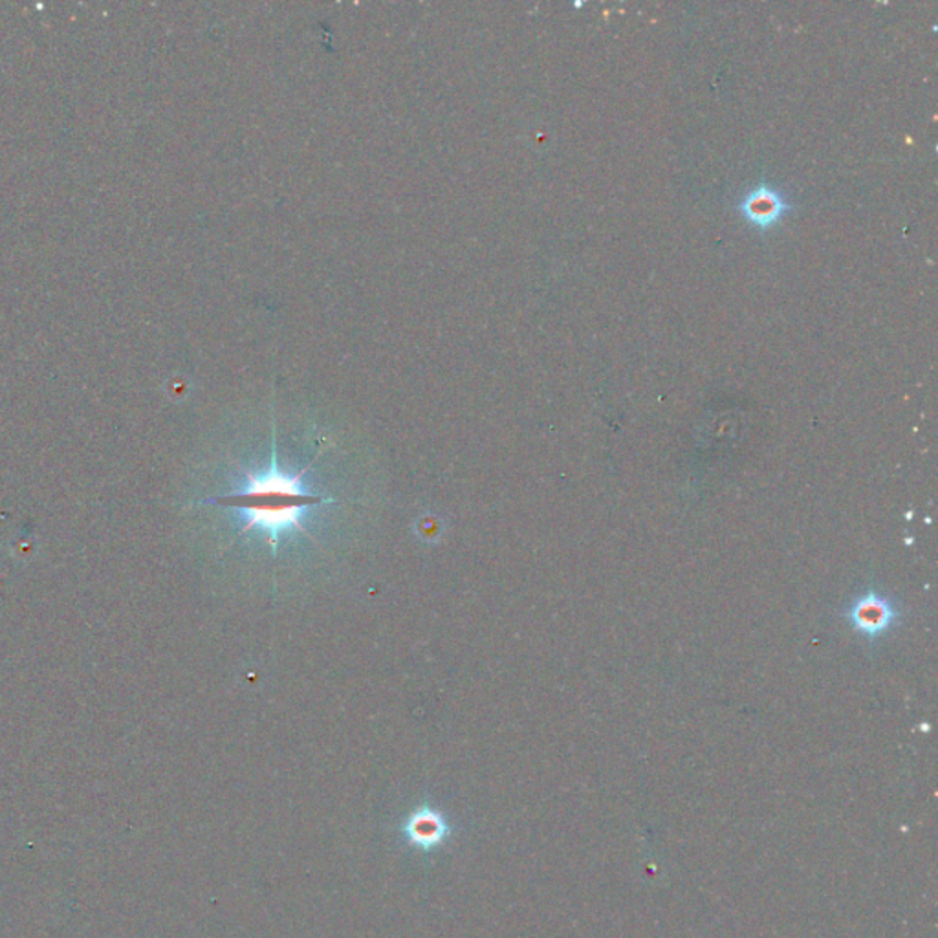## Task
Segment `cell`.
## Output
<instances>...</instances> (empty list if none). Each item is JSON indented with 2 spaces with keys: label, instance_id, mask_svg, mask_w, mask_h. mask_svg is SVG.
<instances>
[{
  "label": "cell",
  "instance_id": "cell-3",
  "mask_svg": "<svg viewBox=\"0 0 938 938\" xmlns=\"http://www.w3.org/2000/svg\"><path fill=\"white\" fill-rule=\"evenodd\" d=\"M790 204L781 191L772 185L761 184L755 190L748 191L738 204V212L752 226L766 231L776 226L785 215L790 213Z\"/></svg>",
  "mask_w": 938,
  "mask_h": 938
},
{
  "label": "cell",
  "instance_id": "cell-1",
  "mask_svg": "<svg viewBox=\"0 0 938 938\" xmlns=\"http://www.w3.org/2000/svg\"><path fill=\"white\" fill-rule=\"evenodd\" d=\"M271 461L267 473L256 475V473L245 472L246 488L242 492L235 494L223 495L215 497L207 503L223 506V508H234L245 514L246 521L242 533H248L254 528L261 530L267 536L268 547L271 548L273 556H277V545L282 532L288 530H298L309 536L306 528L303 527L304 511L314 508V506L332 505L337 503L334 497L326 495H315L303 486V475L309 472L310 467L314 466V462H310L309 466L295 473H288L279 470L277 464V444L276 431H271Z\"/></svg>",
  "mask_w": 938,
  "mask_h": 938
},
{
  "label": "cell",
  "instance_id": "cell-2",
  "mask_svg": "<svg viewBox=\"0 0 938 938\" xmlns=\"http://www.w3.org/2000/svg\"><path fill=\"white\" fill-rule=\"evenodd\" d=\"M453 830L455 827L448 816L431 805L414 808L400 824L406 845L423 854L436 851L444 845L448 838L453 834Z\"/></svg>",
  "mask_w": 938,
  "mask_h": 938
},
{
  "label": "cell",
  "instance_id": "cell-4",
  "mask_svg": "<svg viewBox=\"0 0 938 938\" xmlns=\"http://www.w3.org/2000/svg\"><path fill=\"white\" fill-rule=\"evenodd\" d=\"M898 618V611L887 597L878 596V594H865L852 605L851 619L852 625L860 633L867 636H878L884 630L890 629L893 622Z\"/></svg>",
  "mask_w": 938,
  "mask_h": 938
}]
</instances>
